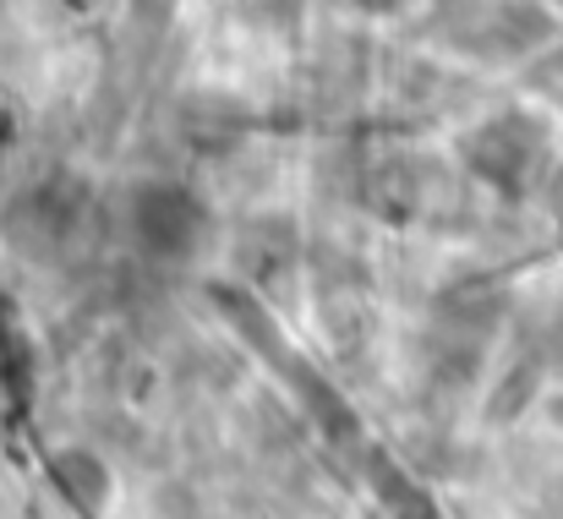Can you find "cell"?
Listing matches in <instances>:
<instances>
[{
  "mask_svg": "<svg viewBox=\"0 0 563 519\" xmlns=\"http://www.w3.org/2000/svg\"><path fill=\"white\" fill-rule=\"evenodd\" d=\"M49 482H55L71 504H82V509H104V504H110V487H115L110 465H104L93 449H60V454L49 460Z\"/></svg>",
  "mask_w": 563,
  "mask_h": 519,
  "instance_id": "cell-4",
  "label": "cell"
},
{
  "mask_svg": "<svg viewBox=\"0 0 563 519\" xmlns=\"http://www.w3.org/2000/svg\"><path fill=\"white\" fill-rule=\"evenodd\" d=\"M542 148H548V126L537 115H526V110H504V115L482 121L476 132H465L460 159H465V170L476 175V180H487V186H498V191L515 197L537 175Z\"/></svg>",
  "mask_w": 563,
  "mask_h": 519,
  "instance_id": "cell-2",
  "label": "cell"
},
{
  "mask_svg": "<svg viewBox=\"0 0 563 519\" xmlns=\"http://www.w3.org/2000/svg\"><path fill=\"white\" fill-rule=\"evenodd\" d=\"M410 0H356V11H367V16H394V11H405Z\"/></svg>",
  "mask_w": 563,
  "mask_h": 519,
  "instance_id": "cell-5",
  "label": "cell"
},
{
  "mask_svg": "<svg viewBox=\"0 0 563 519\" xmlns=\"http://www.w3.org/2000/svg\"><path fill=\"white\" fill-rule=\"evenodd\" d=\"M132 241L159 263L197 257L208 241V202L181 180H143L132 191Z\"/></svg>",
  "mask_w": 563,
  "mask_h": 519,
  "instance_id": "cell-1",
  "label": "cell"
},
{
  "mask_svg": "<svg viewBox=\"0 0 563 519\" xmlns=\"http://www.w3.org/2000/svg\"><path fill=\"white\" fill-rule=\"evenodd\" d=\"M11 143H16V115L11 104H0V154H11Z\"/></svg>",
  "mask_w": 563,
  "mask_h": 519,
  "instance_id": "cell-6",
  "label": "cell"
},
{
  "mask_svg": "<svg viewBox=\"0 0 563 519\" xmlns=\"http://www.w3.org/2000/svg\"><path fill=\"white\" fill-rule=\"evenodd\" d=\"M367 482H373L377 504L388 509V519H443L438 515V498H432L399 460H388L383 449L367 454Z\"/></svg>",
  "mask_w": 563,
  "mask_h": 519,
  "instance_id": "cell-3",
  "label": "cell"
}]
</instances>
